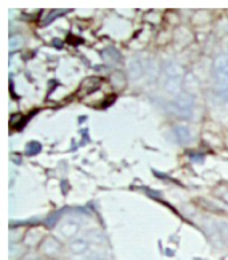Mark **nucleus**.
<instances>
[{
    "mask_svg": "<svg viewBox=\"0 0 228 260\" xmlns=\"http://www.w3.org/2000/svg\"><path fill=\"white\" fill-rule=\"evenodd\" d=\"M42 251L46 255H55L60 251V244L55 240V239H46L42 244Z\"/></svg>",
    "mask_w": 228,
    "mask_h": 260,
    "instance_id": "obj_4",
    "label": "nucleus"
},
{
    "mask_svg": "<svg viewBox=\"0 0 228 260\" xmlns=\"http://www.w3.org/2000/svg\"><path fill=\"white\" fill-rule=\"evenodd\" d=\"M86 260H106V259H104V257H102V256H99V255H92V256L87 257Z\"/></svg>",
    "mask_w": 228,
    "mask_h": 260,
    "instance_id": "obj_10",
    "label": "nucleus"
},
{
    "mask_svg": "<svg viewBox=\"0 0 228 260\" xmlns=\"http://www.w3.org/2000/svg\"><path fill=\"white\" fill-rule=\"evenodd\" d=\"M59 231L66 238H71L78 232V224L74 223V221H66V223H61L59 225Z\"/></svg>",
    "mask_w": 228,
    "mask_h": 260,
    "instance_id": "obj_5",
    "label": "nucleus"
},
{
    "mask_svg": "<svg viewBox=\"0 0 228 260\" xmlns=\"http://www.w3.org/2000/svg\"><path fill=\"white\" fill-rule=\"evenodd\" d=\"M23 46V39L20 36H12L10 39V50H18Z\"/></svg>",
    "mask_w": 228,
    "mask_h": 260,
    "instance_id": "obj_8",
    "label": "nucleus"
},
{
    "mask_svg": "<svg viewBox=\"0 0 228 260\" xmlns=\"http://www.w3.org/2000/svg\"><path fill=\"white\" fill-rule=\"evenodd\" d=\"M29 260H39V259H29Z\"/></svg>",
    "mask_w": 228,
    "mask_h": 260,
    "instance_id": "obj_11",
    "label": "nucleus"
},
{
    "mask_svg": "<svg viewBox=\"0 0 228 260\" xmlns=\"http://www.w3.org/2000/svg\"><path fill=\"white\" fill-rule=\"evenodd\" d=\"M172 110L180 118H187L192 112V99L188 95H180L172 104Z\"/></svg>",
    "mask_w": 228,
    "mask_h": 260,
    "instance_id": "obj_3",
    "label": "nucleus"
},
{
    "mask_svg": "<svg viewBox=\"0 0 228 260\" xmlns=\"http://www.w3.org/2000/svg\"><path fill=\"white\" fill-rule=\"evenodd\" d=\"M217 82L223 87V89H228V55H221L215 61Z\"/></svg>",
    "mask_w": 228,
    "mask_h": 260,
    "instance_id": "obj_2",
    "label": "nucleus"
},
{
    "mask_svg": "<svg viewBox=\"0 0 228 260\" xmlns=\"http://www.w3.org/2000/svg\"><path fill=\"white\" fill-rule=\"evenodd\" d=\"M129 72H131L132 78H138V76L142 75L143 70L140 63H138V61H132L131 66H129Z\"/></svg>",
    "mask_w": 228,
    "mask_h": 260,
    "instance_id": "obj_7",
    "label": "nucleus"
},
{
    "mask_svg": "<svg viewBox=\"0 0 228 260\" xmlns=\"http://www.w3.org/2000/svg\"><path fill=\"white\" fill-rule=\"evenodd\" d=\"M220 234L228 244V225H220Z\"/></svg>",
    "mask_w": 228,
    "mask_h": 260,
    "instance_id": "obj_9",
    "label": "nucleus"
},
{
    "mask_svg": "<svg viewBox=\"0 0 228 260\" xmlns=\"http://www.w3.org/2000/svg\"><path fill=\"white\" fill-rule=\"evenodd\" d=\"M182 82V68L176 63L168 61L163 70V83L166 91L171 93L179 92Z\"/></svg>",
    "mask_w": 228,
    "mask_h": 260,
    "instance_id": "obj_1",
    "label": "nucleus"
},
{
    "mask_svg": "<svg viewBox=\"0 0 228 260\" xmlns=\"http://www.w3.org/2000/svg\"><path fill=\"white\" fill-rule=\"evenodd\" d=\"M70 248H71L72 253H75V255H82V253L86 252L87 248H88V243L82 238L75 239V240L70 244Z\"/></svg>",
    "mask_w": 228,
    "mask_h": 260,
    "instance_id": "obj_6",
    "label": "nucleus"
}]
</instances>
